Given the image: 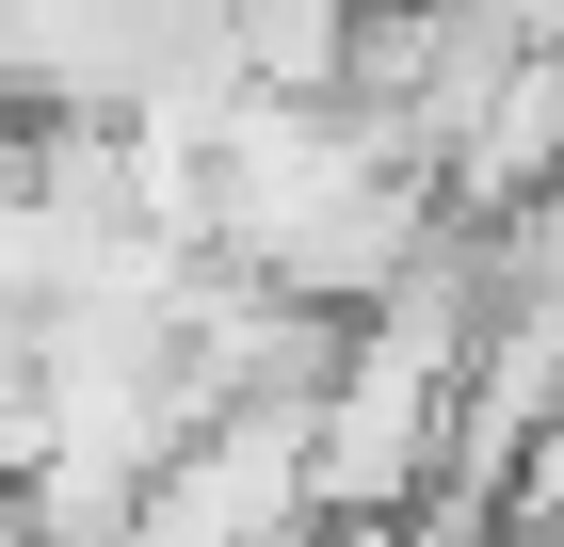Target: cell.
<instances>
[{
	"instance_id": "6da1fadb",
	"label": "cell",
	"mask_w": 564,
	"mask_h": 547,
	"mask_svg": "<svg viewBox=\"0 0 564 547\" xmlns=\"http://www.w3.org/2000/svg\"><path fill=\"white\" fill-rule=\"evenodd\" d=\"M468 354H484V291H388L371 322H339V371L306 403V515L323 532H388L420 500V467L468 419Z\"/></svg>"
}]
</instances>
